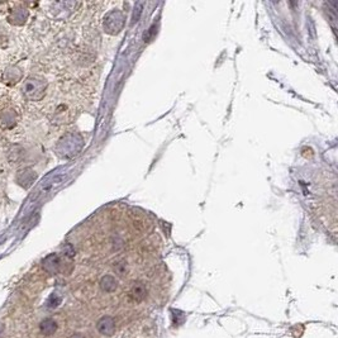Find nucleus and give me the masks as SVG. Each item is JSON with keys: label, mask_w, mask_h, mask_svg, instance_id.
Returning a JSON list of instances; mask_svg holds the SVG:
<instances>
[{"label": "nucleus", "mask_w": 338, "mask_h": 338, "mask_svg": "<svg viewBox=\"0 0 338 338\" xmlns=\"http://www.w3.org/2000/svg\"><path fill=\"white\" fill-rule=\"evenodd\" d=\"M70 338H85V337H84L81 333H75V334H72V336Z\"/></svg>", "instance_id": "nucleus-10"}, {"label": "nucleus", "mask_w": 338, "mask_h": 338, "mask_svg": "<svg viewBox=\"0 0 338 338\" xmlns=\"http://www.w3.org/2000/svg\"><path fill=\"white\" fill-rule=\"evenodd\" d=\"M36 179L37 175L31 170V168H23V170H21L17 174V182L22 187L31 186Z\"/></svg>", "instance_id": "nucleus-4"}, {"label": "nucleus", "mask_w": 338, "mask_h": 338, "mask_svg": "<svg viewBox=\"0 0 338 338\" xmlns=\"http://www.w3.org/2000/svg\"><path fill=\"white\" fill-rule=\"evenodd\" d=\"M2 331H3V324H0V333H2Z\"/></svg>", "instance_id": "nucleus-11"}, {"label": "nucleus", "mask_w": 338, "mask_h": 338, "mask_svg": "<svg viewBox=\"0 0 338 338\" xmlns=\"http://www.w3.org/2000/svg\"><path fill=\"white\" fill-rule=\"evenodd\" d=\"M46 89H47V83L43 79L37 78V76H31L23 84V95L28 100H41L45 97Z\"/></svg>", "instance_id": "nucleus-1"}, {"label": "nucleus", "mask_w": 338, "mask_h": 338, "mask_svg": "<svg viewBox=\"0 0 338 338\" xmlns=\"http://www.w3.org/2000/svg\"><path fill=\"white\" fill-rule=\"evenodd\" d=\"M147 295L146 286L142 283H135L129 290V298L135 303H141L144 301Z\"/></svg>", "instance_id": "nucleus-5"}, {"label": "nucleus", "mask_w": 338, "mask_h": 338, "mask_svg": "<svg viewBox=\"0 0 338 338\" xmlns=\"http://www.w3.org/2000/svg\"><path fill=\"white\" fill-rule=\"evenodd\" d=\"M42 266L43 269L47 272H50V274H57V272L60 271V269H61V258L52 253V255L47 256V257L42 261Z\"/></svg>", "instance_id": "nucleus-3"}, {"label": "nucleus", "mask_w": 338, "mask_h": 338, "mask_svg": "<svg viewBox=\"0 0 338 338\" xmlns=\"http://www.w3.org/2000/svg\"><path fill=\"white\" fill-rule=\"evenodd\" d=\"M27 17H28V13L23 8H19V9H14L12 12V14L9 15V22L13 24H23L26 22Z\"/></svg>", "instance_id": "nucleus-8"}, {"label": "nucleus", "mask_w": 338, "mask_h": 338, "mask_svg": "<svg viewBox=\"0 0 338 338\" xmlns=\"http://www.w3.org/2000/svg\"><path fill=\"white\" fill-rule=\"evenodd\" d=\"M97 329L100 334L105 337H110L113 336L114 332H116V321L114 318L109 317V315H105V317H102L97 323Z\"/></svg>", "instance_id": "nucleus-2"}, {"label": "nucleus", "mask_w": 338, "mask_h": 338, "mask_svg": "<svg viewBox=\"0 0 338 338\" xmlns=\"http://www.w3.org/2000/svg\"><path fill=\"white\" fill-rule=\"evenodd\" d=\"M40 329L41 332H42V334H45V336H52V334H54V332L57 331L56 321L52 320V318H46V320L41 322Z\"/></svg>", "instance_id": "nucleus-6"}, {"label": "nucleus", "mask_w": 338, "mask_h": 338, "mask_svg": "<svg viewBox=\"0 0 338 338\" xmlns=\"http://www.w3.org/2000/svg\"><path fill=\"white\" fill-rule=\"evenodd\" d=\"M100 288L104 291H107V293H111V291H114L118 288V281H117L114 276L105 275V276H103V279L100 280Z\"/></svg>", "instance_id": "nucleus-7"}, {"label": "nucleus", "mask_w": 338, "mask_h": 338, "mask_svg": "<svg viewBox=\"0 0 338 338\" xmlns=\"http://www.w3.org/2000/svg\"><path fill=\"white\" fill-rule=\"evenodd\" d=\"M60 303H61V298L57 296L56 294H52V295L50 296V299H48V308H57L60 305Z\"/></svg>", "instance_id": "nucleus-9"}]
</instances>
